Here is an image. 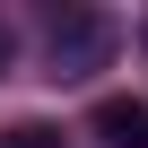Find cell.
<instances>
[{"label":"cell","mask_w":148,"mask_h":148,"mask_svg":"<svg viewBox=\"0 0 148 148\" xmlns=\"http://www.w3.org/2000/svg\"><path fill=\"white\" fill-rule=\"evenodd\" d=\"M105 44H113V26H105L96 9L52 18V79H79V70H96V61H105Z\"/></svg>","instance_id":"6da1fadb"},{"label":"cell","mask_w":148,"mask_h":148,"mask_svg":"<svg viewBox=\"0 0 148 148\" xmlns=\"http://www.w3.org/2000/svg\"><path fill=\"white\" fill-rule=\"evenodd\" d=\"M0 70H9V26H0Z\"/></svg>","instance_id":"277c9868"},{"label":"cell","mask_w":148,"mask_h":148,"mask_svg":"<svg viewBox=\"0 0 148 148\" xmlns=\"http://www.w3.org/2000/svg\"><path fill=\"white\" fill-rule=\"evenodd\" d=\"M0 148H61L52 122H18V131H0Z\"/></svg>","instance_id":"3957f363"},{"label":"cell","mask_w":148,"mask_h":148,"mask_svg":"<svg viewBox=\"0 0 148 148\" xmlns=\"http://www.w3.org/2000/svg\"><path fill=\"white\" fill-rule=\"evenodd\" d=\"M96 139L105 148H148V105L139 96H105L96 105Z\"/></svg>","instance_id":"7a4b0ae2"}]
</instances>
